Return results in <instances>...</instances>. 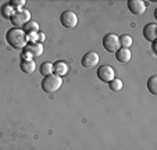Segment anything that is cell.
Instances as JSON below:
<instances>
[{"mask_svg": "<svg viewBox=\"0 0 157 150\" xmlns=\"http://www.w3.org/2000/svg\"><path fill=\"white\" fill-rule=\"evenodd\" d=\"M6 39H7V43L11 47H14V49H24L28 44L27 33L21 28H10L6 33Z\"/></svg>", "mask_w": 157, "mask_h": 150, "instance_id": "cell-1", "label": "cell"}, {"mask_svg": "<svg viewBox=\"0 0 157 150\" xmlns=\"http://www.w3.org/2000/svg\"><path fill=\"white\" fill-rule=\"evenodd\" d=\"M63 85V79L61 77H57L54 74L44 77V79L42 81V89L46 93H56Z\"/></svg>", "mask_w": 157, "mask_h": 150, "instance_id": "cell-2", "label": "cell"}, {"mask_svg": "<svg viewBox=\"0 0 157 150\" xmlns=\"http://www.w3.org/2000/svg\"><path fill=\"white\" fill-rule=\"evenodd\" d=\"M43 54V46L42 43L36 42V43H28L24 47V53H22V59H31L35 60Z\"/></svg>", "mask_w": 157, "mask_h": 150, "instance_id": "cell-3", "label": "cell"}, {"mask_svg": "<svg viewBox=\"0 0 157 150\" xmlns=\"http://www.w3.org/2000/svg\"><path fill=\"white\" fill-rule=\"evenodd\" d=\"M10 20H11L14 28H21V27H24L27 22L31 21V11L27 9L18 10V11H15L14 14H13V17L10 18Z\"/></svg>", "mask_w": 157, "mask_h": 150, "instance_id": "cell-4", "label": "cell"}, {"mask_svg": "<svg viewBox=\"0 0 157 150\" xmlns=\"http://www.w3.org/2000/svg\"><path fill=\"white\" fill-rule=\"evenodd\" d=\"M103 47L106 52H109V53H116L117 50L120 49L118 36L114 35V33H107V35L103 38Z\"/></svg>", "mask_w": 157, "mask_h": 150, "instance_id": "cell-5", "label": "cell"}, {"mask_svg": "<svg viewBox=\"0 0 157 150\" xmlns=\"http://www.w3.org/2000/svg\"><path fill=\"white\" fill-rule=\"evenodd\" d=\"M96 74H98L99 79H100L101 82H106V83L111 82V81L116 78V71H114V68L111 67V65H107V64L99 67Z\"/></svg>", "mask_w": 157, "mask_h": 150, "instance_id": "cell-6", "label": "cell"}, {"mask_svg": "<svg viewBox=\"0 0 157 150\" xmlns=\"http://www.w3.org/2000/svg\"><path fill=\"white\" fill-rule=\"evenodd\" d=\"M60 22L64 28H68V29H72L78 25V17L74 11H64L60 17Z\"/></svg>", "mask_w": 157, "mask_h": 150, "instance_id": "cell-7", "label": "cell"}, {"mask_svg": "<svg viewBox=\"0 0 157 150\" xmlns=\"http://www.w3.org/2000/svg\"><path fill=\"white\" fill-rule=\"evenodd\" d=\"M128 9H129V11L132 13L133 15L140 17V15H143L146 13L147 4H146L145 2H142V0H129V2H128Z\"/></svg>", "mask_w": 157, "mask_h": 150, "instance_id": "cell-8", "label": "cell"}, {"mask_svg": "<svg viewBox=\"0 0 157 150\" xmlns=\"http://www.w3.org/2000/svg\"><path fill=\"white\" fill-rule=\"evenodd\" d=\"M81 63H82V65L85 68L96 67V65H98V63H99V54L96 53V52H88V53L82 57Z\"/></svg>", "mask_w": 157, "mask_h": 150, "instance_id": "cell-9", "label": "cell"}, {"mask_svg": "<svg viewBox=\"0 0 157 150\" xmlns=\"http://www.w3.org/2000/svg\"><path fill=\"white\" fill-rule=\"evenodd\" d=\"M143 36L146 40L149 42H156V36H157V25L154 22L147 24L143 28Z\"/></svg>", "mask_w": 157, "mask_h": 150, "instance_id": "cell-10", "label": "cell"}, {"mask_svg": "<svg viewBox=\"0 0 157 150\" xmlns=\"http://www.w3.org/2000/svg\"><path fill=\"white\" fill-rule=\"evenodd\" d=\"M20 68L24 74H32L36 70V61L31 59H22V61L20 63Z\"/></svg>", "mask_w": 157, "mask_h": 150, "instance_id": "cell-11", "label": "cell"}, {"mask_svg": "<svg viewBox=\"0 0 157 150\" xmlns=\"http://www.w3.org/2000/svg\"><path fill=\"white\" fill-rule=\"evenodd\" d=\"M53 72L57 77H63V75L68 72V64L63 61V60H59V61H56L53 64Z\"/></svg>", "mask_w": 157, "mask_h": 150, "instance_id": "cell-12", "label": "cell"}, {"mask_svg": "<svg viewBox=\"0 0 157 150\" xmlns=\"http://www.w3.org/2000/svg\"><path fill=\"white\" fill-rule=\"evenodd\" d=\"M131 57H132V53H131L129 49H124V47H120L116 52V59L118 63H128L131 61Z\"/></svg>", "mask_w": 157, "mask_h": 150, "instance_id": "cell-13", "label": "cell"}, {"mask_svg": "<svg viewBox=\"0 0 157 150\" xmlns=\"http://www.w3.org/2000/svg\"><path fill=\"white\" fill-rule=\"evenodd\" d=\"M38 31H39V24L33 20H31L29 22H27L24 25V32L27 35L28 33H38Z\"/></svg>", "mask_w": 157, "mask_h": 150, "instance_id": "cell-14", "label": "cell"}, {"mask_svg": "<svg viewBox=\"0 0 157 150\" xmlns=\"http://www.w3.org/2000/svg\"><path fill=\"white\" fill-rule=\"evenodd\" d=\"M15 13V10H14V7L11 6L10 3H6L4 6H2V15H3L4 18H11L13 17V14Z\"/></svg>", "mask_w": 157, "mask_h": 150, "instance_id": "cell-15", "label": "cell"}, {"mask_svg": "<svg viewBox=\"0 0 157 150\" xmlns=\"http://www.w3.org/2000/svg\"><path fill=\"white\" fill-rule=\"evenodd\" d=\"M118 40H120V47H124V49H129L133 43L132 38L129 35H121L118 38Z\"/></svg>", "mask_w": 157, "mask_h": 150, "instance_id": "cell-16", "label": "cell"}, {"mask_svg": "<svg viewBox=\"0 0 157 150\" xmlns=\"http://www.w3.org/2000/svg\"><path fill=\"white\" fill-rule=\"evenodd\" d=\"M147 89L151 94H157V77L153 75V77L149 78L147 81Z\"/></svg>", "mask_w": 157, "mask_h": 150, "instance_id": "cell-17", "label": "cell"}, {"mask_svg": "<svg viewBox=\"0 0 157 150\" xmlns=\"http://www.w3.org/2000/svg\"><path fill=\"white\" fill-rule=\"evenodd\" d=\"M40 74L43 77L52 75V74H53V64H52V63H43V64L40 65Z\"/></svg>", "mask_w": 157, "mask_h": 150, "instance_id": "cell-18", "label": "cell"}, {"mask_svg": "<svg viewBox=\"0 0 157 150\" xmlns=\"http://www.w3.org/2000/svg\"><path fill=\"white\" fill-rule=\"evenodd\" d=\"M109 86L110 89L113 92H120L122 89V86H124V83H122L121 79H118V78H114L111 82H109Z\"/></svg>", "mask_w": 157, "mask_h": 150, "instance_id": "cell-19", "label": "cell"}, {"mask_svg": "<svg viewBox=\"0 0 157 150\" xmlns=\"http://www.w3.org/2000/svg\"><path fill=\"white\" fill-rule=\"evenodd\" d=\"M10 4L14 7V10L17 9V11H18V10H22V9H24L25 0H13V2H10Z\"/></svg>", "mask_w": 157, "mask_h": 150, "instance_id": "cell-20", "label": "cell"}, {"mask_svg": "<svg viewBox=\"0 0 157 150\" xmlns=\"http://www.w3.org/2000/svg\"><path fill=\"white\" fill-rule=\"evenodd\" d=\"M42 40H44V35L43 33H39V43H40Z\"/></svg>", "mask_w": 157, "mask_h": 150, "instance_id": "cell-21", "label": "cell"}, {"mask_svg": "<svg viewBox=\"0 0 157 150\" xmlns=\"http://www.w3.org/2000/svg\"><path fill=\"white\" fill-rule=\"evenodd\" d=\"M151 47H153V52H154V53H157V50H156V42H151Z\"/></svg>", "mask_w": 157, "mask_h": 150, "instance_id": "cell-22", "label": "cell"}]
</instances>
